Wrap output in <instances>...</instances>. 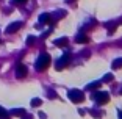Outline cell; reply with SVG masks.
I'll return each mask as SVG.
<instances>
[{
    "mask_svg": "<svg viewBox=\"0 0 122 119\" xmlns=\"http://www.w3.org/2000/svg\"><path fill=\"white\" fill-rule=\"evenodd\" d=\"M94 99H96V102L97 103H107L108 100H110V94L108 93H105V91H102V93H96L94 94Z\"/></svg>",
    "mask_w": 122,
    "mask_h": 119,
    "instance_id": "2",
    "label": "cell"
},
{
    "mask_svg": "<svg viewBox=\"0 0 122 119\" xmlns=\"http://www.w3.org/2000/svg\"><path fill=\"white\" fill-rule=\"evenodd\" d=\"M39 105H41L39 99H33V100H31V107H39Z\"/></svg>",
    "mask_w": 122,
    "mask_h": 119,
    "instance_id": "11",
    "label": "cell"
},
{
    "mask_svg": "<svg viewBox=\"0 0 122 119\" xmlns=\"http://www.w3.org/2000/svg\"><path fill=\"white\" fill-rule=\"evenodd\" d=\"M69 99H71L72 102H81L83 99H85V96H83L81 91L72 89V91H69Z\"/></svg>",
    "mask_w": 122,
    "mask_h": 119,
    "instance_id": "3",
    "label": "cell"
},
{
    "mask_svg": "<svg viewBox=\"0 0 122 119\" xmlns=\"http://www.w3.org/2000/svg\"><path fill=\"white\" fill-rule=\"evenodd\" d=\"M39 22H41V24H52V17H50V14H41Z\"/></svg>",
    "mask_w": 122,
    "mask_h": 119,
    "instance_id": "7",
    "label": "cell"
},
{
    "mask_svg": "<svg viewBox=\"0 0 122 119\" xmlns=\"http://www.w3.org/2000/svg\"><path fill=\"white\" fill-rule=\"evenodd\" d=\"M49 64H50V57L47 53H42L36 61V71H44L49 67Z\"/></svg>",
    "mask_w": 122,
    "mask_h": 119,
    "instance_id": "1",
    "label": "cell"
},
{
    "mask_svg": "<svg viewBox=\"0 0 122 119\" xmlns=\"http://www.w3.org/2000/svg\"><path fill=\"white\" fill-rule=\"evenodd\" d=\"M89 41V38H86L85 35H80L78 38H77V42H88Z\"/></svg>",
    "mask_w": 122,
    "mask_h": 119,
    "instance_id": "9",
    "label": "cell"
},
{
    "mask_svg": "<svg viewBox=\"0 0 122 119\" xmlns=\"http://www.w3.org/2000/svg\"><path fill=\"white\" fill-rule=\"evenodd\" d=\"M105 82H111V80H113V75H105Z\"/></svg>",
    "mask_w": 122,
    "mask_h": 119,
    "instance_id": "15",
    "label": "cell"
},
{
    "mask_svg": "<svg viewBox=\"0 0 122 119\" xmlns=\"http://www.w3.org/2000/svg\"><path fill=\"white\" fill-rule=\"evenodd\" d=\"M66 44H67V39H66V38H63V39H56V41H55V46H60V47H64Z\"/></svg>",
    "mask_w": 122,
    "mask_h": 119,
    "instance_id": "8",
    "label": "cell"
},
{
    "mask_svg": "<svg viewBox=\"0 0 122 119\" xmlns=\"http://www.w3.org/2000/svg\"><path fill=\"white\" fill-rule=\"evenodd\" d=\"M0 116H2V118H5V116H6V111H5L2 107H0Z\"/></svg>",
    "mask_w": 122,
    "mask_h": 119,
    "instance_id": "14",
    "label": "cell"
},
{
    "mask_svg": "<svg viewBox=\"0 0 122 119\" xmlns=\"http://www.w3.org/2000/svg\"><path fill=\"white\" fill-rule=\"evenodd\" d=\"M16 75L17 78H24L27 75V67L24 64H17V69H16Z\"/></svg>",
    "mask_w": 122,
    "mask_h": 119,
    "instance_id": "5",
    "label": "cell"
},
{
    "mask_svg": "<svg viewBox=\"0 0 122 119\" xmlns=\"http://www.w3.org/2000/svg\"><path fill=\"white\" fill-rule=\"evenodd\" d=\"M14 3L16 5H24V3H27V0H14Z\"/></svg>",
    "mask_w": 122,
    "mask_h": 119,
    "instance_id": "12",
    "label": "cell"
},
{
    "mask_svg": "<svg viewBox=\"0 0 122 119\" xmlns=\"http://www.w3.org/2000/svg\"><path fill=\"white\" fill-rule=\"evenodd\" d=\"M113 67H114V69H117V67H122V58H121V60H116V61L113 63Z\"/></svg>",
    "mask_w": 122,
    "mask_h": 119,
    "instance_id": "10",
    "label": "cell"
},
{
    "mask_svg": "<svg viewBox=\"0 0 122 119\" xmlns=\"http://www.w3.org/2000/svg\"><path fill=\"white\" fill-rule=\"evenodd\" d=\"M22 27V22H14V24H11V25H8V28H6V33L8 35H11V33H16L19 28Z\"/></svg>",
    "mask_w": 122,
    "mask_h": 119,
    "instance_id": "6",
    "label": "cell"
},
{
    "mask_svg": "<svg viewBox=\"0 0 122 119\" xmlns=\"http://www.w3.org/2000/svg\"><path fill=\"white\" fill-rule=\"evenodd\" d=\"M27 44H28V46L35 44V38H28V39H27Z\"/></svg>",
    "mask_w": 122,
    "mask_h": 119,
    "instance_id": "13",
    "label": "cell"
},
{
    "mask_svg": "<svg viewBox=\"0 0 122 119\" xmlns=\"http://www.w3.org/2000/svg\"><path fill=\"white\" fill-rule=\"evenodd\" d=\"M69 61H71V57H69V55H64V57H61V58H60V61L56 63V69H58V71H61V69L64 67L66 64H69Z\"/></svg>",
    "mask_w": 122,
    "mask_h": 119,
    "instance_id": "4",
    "label": "cell"
}]
</instances>
